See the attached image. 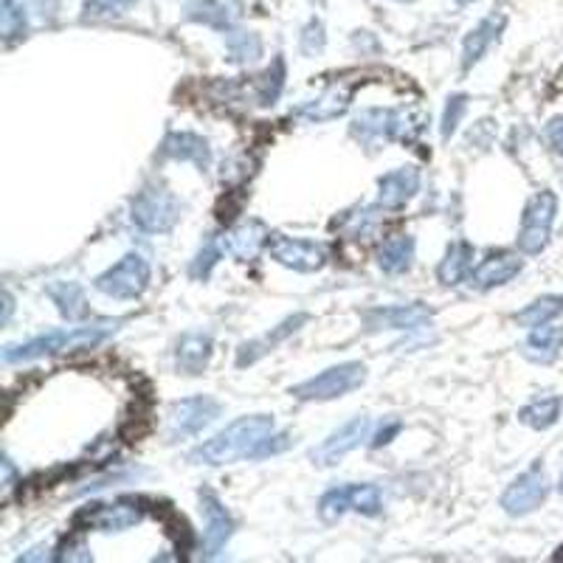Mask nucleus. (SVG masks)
I'll return each instance as SVG.
<instances>
[{
	"label": "nucleus",
	"instance_id": "72a5a7b5",
	"mask_svg": "<svg viewBox=\"0 0 563 563\" xmlns=\"http://www.w3.org/2000/svg\"><path fill=\"white\" fill-rule=\"evenodd\" d=\"M29 23V9L23 0H3V12H0V34L7 40V45H12L14 40H20L26 34Z\"/></svg>",
	"mask_w": 563,
	"mask_h": 563
},
{
	"label": "nucleus",
	"instance_id": "473e14b6",
	"mask_svg": "<svg viewBox=\"0 0 563 563\" xmlns=\"http://www.w3.org/2000/svg\"><path fill=\"white\" fill-rule=\"evenodd\" d=\"M225 52L234 63H256L263 57V40L256 37L254 32H229L225 34Z\"/></svg>",
	"mask_w": 563,
	"mask_h": 563
},
{
	"label": "nucleus",
	"instance_id": "2eb2a0df",
	"mask_svg": "<svg viewBox=\"0 0 563 563\" xmlns=\"http://www.w3.org/2000/svg\"><path fill=\"white\" fill-rule=\"evenodd\" d=\"M431 310L420 301L415 305H384V308H372L364 313L366 333H380V330H417V327L429 324Z\"/></svg>",
	"mask_w": 563,
	"mask_h": 563
},
{
	"label": "nucleus",
	"instance_id": "7ed1b4c3",
	"mask_svg": "<svg viewBox=\"0 0 563 563\" xmlns=\"http://www.w3.org/2000/svg\"><path fill=\"white\" fill-rule=\"evenodd\" d=\"M130 220L135 223V229L147 231V234H167L180 220V200L167 186L150 184L130 203Z\"/></svg>",
	"mask_w": 563,
	"mask_h": 563
},
{
	"label": "nucleus",
	"instance_id": "e433bc0d",
	"mask_svg": "<svg viewBox=\"0 0 563 563\" xmlns=\"http://www.w3.org/2000/svg\"><path fill=\"white\" fill-rule=\"evenodd\" d=\"M133 3L135 0H85V14L88 18H119Z\"/></svg>",
	"mask_w": 563,
	"mask_h": 563
},
{
	"label": "nucleus",
	"instance_id": "c85d7f7f",
	"mask_svg": "<svg viewBox=\"0 0 563 563\" xmlns=\"http://www.w3.org/2000/svg\"><path fill=\"white\" fill-rule=\"evenodd\" d=\"M48 299L57 305L59 316H65L68 321H77L85 316V290L79 282H52L48 288H45Z\"/></svg>",
	"mask_w": 563,
	"mask_h": 563
},
{
	"label": "nucleus",
	"instance_id": "393cba45",
	"mask_svg": "<svg viewBox=\"0 0 563 563\" xmlns=\"http://www.w3.org/2000/svg\"><path fill=\"white\" fill-rule=\"evenodd\" d=\"M186 18L211 29H231L240 20L238 0H198L186 9Z\"/></svg>",
	"mask_w": 563,
	"mask_h": 563
},
{
	"label": "nucleus",
	"instance_id": "b1692460",
	"mask_svg": "<svg viewBox=\"0 0 563 563\" xmlns=\"http://www.w3.org/2000/svg\"><path fill=\"white\" fill-rule=\"evenodd\" d=\"M161 155L173 161H192L195 167L200 169H209L211 164L209 144L195 133H169L161 144Z\"/></svg>",
	"mask_w": 563,
	"mask_h": 563
},
{
	"label": "nucleus",
	"instance_id": "a211bd4d",
	"mask_svg": "<svg viewBox=\"0 0 563 563\" xmlns=\"http://www.w3.org/2000/svg\"><path fill=\"white\" fill-rule=\"evenodd\" d=\"M420 192V169L397 167L378 178V206L386 211H400Z\"/></svg>",
	"mask_w": 563,
	"mask_h": 563
},
{
	"label": "nucleus",
	"instance_id": "a19ab883",
	"mask_svg": "<svg viewBox=\"0 0 563 563\" xmlns=\"http://www.w3.org/2000/svg\"><path fill=\"white\" fill-rule=\"evenodd\" d=\"M397 431H400V422L397 420H391L389 426H380V431L375 437H372V449H380V445H386V442H391V437L397 434Z\"/></svg>",
	"mask_w": 563,
	"mask_h": 563
},
{
	"label": "nucleus",
	"instance_id": "5701e85b",
	"mask_svg": "<svg viewBox=\"0 0 563 563\" xmlns=\"http://www.w3.org/2000/svg\"><path fill=\"white\" fill-rule=\"evenodd\" d=\"M211 341L209 333H186L175 346V366L184 375H200L211 361Z\"/></svg>",
	"mask_w": 563,
	"mask_h": 563
},
{
	"label": "nucleus",
	"instance_id": "f704fd0d",
	"mask_svg": "<svg viewBox=\"0 0 563 563\" xmlns=\"http://www.w3.org/2000/svg\"><path fill=\"white\" fill-rule=\"evenodd\" d=\"M223 254H229V249H225V238H211L209 243L195 254L192 265H189L192 279H209V274L214 271V265L223 260Z\"/></svg>",
	"mask_w": 563,
	"mask_h": 563
},
{
	"label": "nucleus",
	"instance_id": "7c9ffc66",
	"mask_svg": "<svg viewBox=\"0 0 563 563\" xmlns=\"http://www.w3.org/2000/svg\"><path fill=\"white\" fill-rule=\"evenodd\" d=\"M561 313H563V294H550V296H541V299H536L532 305H527V308L519 310V313L512 316V319H516V324L519 327L532 330V327L550 324V321L558 319Z\"/></svg>",
	"mask_w": 563,
	"mask_h": 563
},
{
	"label": "nucleus",
	"instance_id": "1a4fd4ad",
	"mask_svg": "<svg viewBox=\"0 0 563 563\" xmlns=\"http://www.w3.org/2000/svg\"><path fill=\"white\" fill-rule=\"evenodd\" d=\"M144 519V507L139 499H119L110 505H88L74 516V530L122 532Z\"/></svg>",
	"mask_w": 563,
	"mask_h": 563
},
{
	"label": "nucleus",
	"instance_id": "f8f14e48",
	"mask_svg": "<svg viewBox=\"0 0 563 563\" xmlns=\"http://www.w3.org/2000/svg\"><path fill=\"white\" fill-rule=\"evenodd\" d=\"M218 415L220 404L206 395L178 400L169 409V440H186V437L200 434L209 422L218 420Z\"/></svg>",
	"mask_w": 563,
	"mask_h": 563
},
{
	"label": "nucleus",
	"instance_id": "ddd939ff",
	"mask_svg": "<svg viewBox=\"0 0 563 563\" xmlns=\"http://www.w3.org/2000/svg\"><path fill=\"white\" fill-rule=\"evenodd\" d=\"M369 431H372V422L366 420V417H352V420H346L341 429H335L333 434L327 437L319 449L310 451V460H313L319 467L339 465L350 451H355L361 442L369 440Z\"/></svg>",
	"mask_w": 563,
	"mask_h": 563
},
{
	"label": "nucleus",
	"instance_id": "20e7f679",
	"mask_svg": "<svg viewBox=\"0 0 563 563\" xmlns=\"http://www.w3.org/2000/svg\"><path fill=\"white\" fill-rule=\"evenodd\" d=\"M558 218V195L544 189V192H536L525 206V214H521V229H519V251L527 256H536L550 245L552 225Z\"/></svg>",
	"mask_w": 563,
	"mask_h": 563
},
{
	"label": "nucleus",
	"instance_id": "412c9836",
	"mask_svg": "<svg viewBox=\"0 0 563 563\" xmlns=\"http://www.w3.org/2000/svg\"><path fill=\"white\" fill-rule=\"evenodd\" d=\"M308 321H310L308 313L288 316V319L282 321L279 327H274L268 335L251 341V344H243L238 352V366H251V364H256L260 358H265V355H268L276 344H282V341L288 339V335H294L296 330H299L301 324H308Z\"/></svg>",
	"mask_w": 563,
	"mask_h": 563
},
{
	"label": "nucleus",
	"instance_id": "6ab92c4d",
	"mask_svg": "<svg viewBox=\"0 0 563 563\" xmlns=\"http://www.w3.org/2000/svg\"><path fill=\"white\" fill-rule=\"evenodd\" d=\"M507 26V14L505 12H490L485 20H479V26L471 29V34L465 37V45H462V68H474L482 57L487 54L499 34L505 32Z\"/></svg>",
	"mask_w": 563,
	"mask_h": 563
},
{
	"label": "nucleus",
	"instance_id": "79ce46f5",
	"mask_svg": "<svg viewBox=\"0 0 563 563\" xmlns=\"http://www.w3.org/2000/svg\"><path fill=\"white\" fill-rule=\"evenodd\" d=\"M558 490L563 493V474H561V482H558Z\"/></svg>",
	"mask_w": 563,
	"mask_h": 563
},
{
	"label": "nucleus",
	"instance_id": "58836bf2",
	"mask_svg": "<svg viewBox=\"0 0 563 563\" xmlns=\"http://www.w3.org/2000/svg\"><path fill=\"white\" fill-rule=\"evenodd\" d=\"M29 9V14L40 18L43 23H52L57 18V9H59V0H23Z\"/></svg>",
	"mask_w": 563,
	"mask_h": 563
},
{
	"label": "nucleus",
	"instance_id": "4c0bfd02",
	"mask_svg": "<svg viewBox=\"0 0 563 563\" xmlns=\"http://www.w3.org/2000/svg\"><path fill=\"white\" fill-rule=\"evenodd\" d=\"M324 43H327L324 26H321L319 20H310L308 26H305V32H301V37H299L301 54H305V57H316V54L324 52Z\"/></svg>",
	"mask_w": 563,
	"mask_h": 563
},
{
	"label": "nucleus",
	"instance_id": "f3484780",
	"mask_svg": "<svg viewBox=\"0 0 563 563\" xmlns=\"http://www.w3.org/2000/svg\"><path fill=\"white\" fill-rule=\"evenodd\" d=\"M352 93H355V82L327 85L319 97L294 108V115L308 119V122H333V119H339V115H344L350 110Z\"/></svg>",
	"mask_w": 563,
	"mask_h": 563
},
{
	"label": "nucleus",
	"instance_id": "0eeeda50",
	"mask_svg": "<svg viewBox=\"0 0 563 563\" xmlns=\"http://www.w3.org/2000/svg\"><path fill=\"white\" fill-rule=\"evenodd\" d=\"M384 510V493L378 485H341L327 490L319 501V516L324 521H339L346 512L378 516Z\"/></svg>",
	"mask_w": 563,
	"mask_h": 563
},
{
	"label": "nucleus",
	"instance_id": "37998d69",
	"mask_svg": "<svg viewBox=\"0 0 563 563\" xmlns=\"http://www.w3.org/2000/svg\"><path fill=\"white\" fill-rule=\"evenodd\" d=\"M460 3H474V0H460Z\"/></svg>",
	"mask_w": 563,
	"mask_h": 563
},
{
	"label": "nucleus",
	"instance_id": "423d86ee",
	"mask_svg": "<svg viewBox=\"0 0 563 563\" xmlns=\"http://www.w3.org/2000/svg\"><path fill=\"white\" fill-rule=\"evenodd\" d=\"M411 128L420 130L422 124H411L404 110L369 108L361 110L358 119L352 122V135L361 144H386V141H409Z\"/></svg>",
	"mask_w": 563,
	"mask_h": 563
},
{
	"label": "nucleus",
	"instance_id": "2f4dec72",
	"mask_svg": "<svg viewBox=\"0 0 563 563\" xmlns=\"http://www.w3.org/2000/svg\"><path fill=\"white\" fill-rule=\"evenodd\" d=\"M378 225V214L372 206H355L352 211H344L339 220L333 223V229H339L341 234H346L350 240L366 238L369 231H375Z\"/></svg>",
	"mask_w": 563,
	"mask_h": 563
},
{
	"label": "nucleus",
	"instance_id": "a878e982",
	"mask_svg": "<svg viewBox=\"0 0 563 563\" xmlns=\"http://www.w3.org/2000/svg\"><path fill=\"white\" fill-rule=\"evenodd\" d=\"M471 268H474V245L460 240V243L449 245L445 256H442L440 265H437V279H440L445 288H454V285L467 279Z\"/></svg>",
	"mask_w": 563,
	"mask_h": 563
},
{
	"label": "nucleus",
	"instance_id": "aec40b11",
	"mask_svg": "<svg viewBox=\"0 0 563 563\" xmlns=\"http://www.w3.org/2000/svg\"><path fill=\"white\" fill-rule=\"evenodd\" d=\"M563 352V327L558 324H541L532 327V333L527 335L525 346H521V355L532 364L550 366L561 358Z\"/></svg>",
	"mask_w": 563,
	"mask_h": 563
},
{
	"label": "nucleus",
	"instance_id": "f257e3e1",
	"mask_svg": "<svg viewBox=\"0 0 563 563\" xmlns=\"http://www.w3.org/2000/svg\"><path fill=\"white\" fill-rule=\"evenodd\" d=\"M276 431V420L271 415H251L240 417L231 426H225L223 431L206 440L203 445L192 451L189 460L198 462V465H229V462L238 460H256V451Z\"/></svg>",
	"mask_w": 563,
	"mask_h": 563
},
{
	"label": "nucleus",
	"instance_id": "ea45409f",
	"mask_svg": "<svg viewBox=\"0 0 563 563\" xmlns=\"http://www.w3.org/2000/svg\"><path fill=\"white\" fill-rule=\"evenodd\" d=\"M544 139L552 147V153L563 155V115H555L550 124L544 128Z\"/></svg>",
	"mask_w": 563,
	"mask_h": 563
},
{
	"label": "nucleus",
	"instance_id": "9b49d317",
	"mask_svg": "<svg viewBox=\"0 0 563 563\" xmlns=\"http://www.w3.org/2000/svg\"><path fill=\"white\" fill-rule=\"evenodd\" d=\"M268 254L285 268L301 271V274H313L327 265V249L321 243H310V240L285 238V234H271L268 238Z\"/></svg>",
	"mask_w": 563,
	"mask_h": 563
},
{
	"label": "nucleus",
	"instance_id": "4468645a",
	"mask_svg": "<svg viewBox=\"0 0 563 563\" xmlns=\"http://www.w3.org/2000/svg\"><path fill=\"white\" fill-rule=\"evenodd\" d=\"M200 507L206 516V530H203V558H218L225 550L229 538L234 536V519L225 510L223 501L211 490H200Z\"/></svg>",
	"mask_w": 563,
	"mask_h": 563
},
{
	"label": "nucleus",
	"instance_id": "c9c22d12",
	"mask_svg": "<svg viewBox=\"0 0 563 563\" xmlns=\"http://www.w3.org/2000/svg\"><path fill=\"white\" fill-rule=\"evenodd\" d=\"M467 113V97L465 93H456V97L449 99L445 104V113H442V139H451L460 128L462 115Z\"/></svg>",
	"mask_w": 563,
	"mask_h": 563
},
{
	"label": "nucleus",
	"instance_id": "39448f33",
	"mask_svg": "<svg viewBox=\"0 0 563 563\" xmlns=\"http://www.w3.org/2000/svg\"><path fill=\"white\" fill-rule=\"evenodd\" d=\"M366 380V366L358 361H346V364L330 366V369L319 372L313 378H308L305 384L294 386L290 395L296 400H305V404H313V400H335V397H344L346 391L358 389Z\"/></svg>",
	"mask_w": 563,
	"mask_h": 563
},
{
	"label": "nucleus",
	"instance_id": "9d476101",
	"mask_svg": "<svg viewBox=\"0 0 563 563\" xmlns=\"http://www.w3.org/2000/svg\"><path fill=\"white\" fill-rule=\"evenodd\" d=\"M547 496H550V479H547V471L541 462L525 471L521 476L507 485V490L501 493V510L507 516H530L538 507L544 505Z\"/></svg>",
	"mask_w": 563,
	"mask_h": 563
},
{
	"label": "nucleus",
	"instance_id": "6e6552de",
	"mask_svg": "<svg viewBox=\"0 0 563 563\" xmlns=\"http://www.w3.org/2000/svg\"><path fill=\"white\" fill-rule=\"evenodd\" d=\"M150 276H153V268H150L147 256L130 251L113 268L97 276V290L113 296V299H139L150 288Z\"/></svg>",
	"mask_w": 563,
	"mask_h": 563
},
{
	"label": "nucleus",
	"instance_id": "bb28decb",
	"mask_svg": "<svg viewBox=\"0 0 563 563\" xmlns=\"http://www.w3.org/2000/svg\"><path fill=\"white\" fill-rule=\"evenodd\" d=\"M415 238L409 234H391L378 249V265L386 274H406L415 263Z\"/></svg>",
	"mask_w": 563,
	"mask_h": 563
},
{
	"label": "nucleus",
	"instance_id": "c756f323",
	"mask_svg": "<svg viewBox=\"0 0 563 563\" xmlns=\"http://www.w3.org/2000/svg\"><path fill=\"white\" fill-rule=\"evenodd\" d=\"M285 77H288L285 59L276 57L274 65H271L265 74H260V77L254 79V85H251L254 102L260 104V108H271V104H276V99H279L282 90H285Z\"/></svg>",
	"mask_w": 563,
	"mask_h": 563
},
{
	"label": "nucleus",
	"instance_id": "4be33fe9",
	"mask_svg": "<svg viewBox=\"0 0 563 563\" xmlns=\"http://www.w3.org/2000/svg\"><path fill=\"white\" fill-rule=\"evenodd\" d=\"M268 238L271 231L265 229L260 220H249V223L238 225L231 234H225V249H229V254L234 256V260L249 263V260H254L260 251L268 249Z\"/></svg>",
	"mask_w": 563,
	"mask_h": 563
},
{
	"label": "nucleus",
	"instance_id": "f03ea898",
	"mask_svg": "<svg viewBox=\"0 0 563 563\" xmlns=\"http://www.w3.org/2000/svg\"><path fill=\"white\" fill-rule=\"evenodd\" d=\"M119 321H97L88 327H63V330H52L37 339L26 341V344L7 346L3 350V361L7 364H20V361H37L45 355H63V352L77 350H93L102 341H108L115 333Z\"/></svg>",
	"mask_w": 563,
	"mask_h": 563
},
{
	"label": "nucleus",
	"instance_id": "cd10ccee",
	"mask_svg": "<svg viewBox=\"0 0 563 563\" xmlns=\"http://www.w3.org/2000/svg\"><path fill=\"white\" fill-rule=\"evenodd\" d=\"M561 411H563V397L541 395L536 397V400H530V404L519 411V420L525 422V426H530V429L547 431L561 420Z\"/></svg>",
	"mask_w": 563,
	"mask_h": 563
},
{
	"label": "nucleus",
	"instance_id": "dca6fc26",
	"mask_svg": "<svg viewBox=\"0 0 563 563\" xmlns=\"http://www.w3.org/2000/svg\"><path fill=\"white\" fill-rule=\"evenodd\" d=\"M525 271V260L519 254H512V251H496L487 260H482L479 265L471 268L467 274V285L474 290H493L499 288V285H507L510 279Z\"/></svg>",
	"mask_w": 563,
	"mask_h": 563
}]
</instances>
